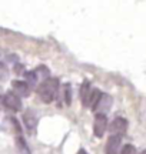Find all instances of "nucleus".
<instances>
[{"label": "nucleus", "mask_w": 146, "mask_h": 154, "mask_svg": "<svg viewBox=\"0 0 146 154\" xmlns=\"http://www.w3.org/2000/svg\"><path fill=\"white\" fill-rule=\"evenodd\" d=\"M7 76H9V69H7L3 63H0V80H2V82L7 80Z\"/></svg>", "instance_id": "13"}, {"label": "nucleus", "mask_w": 146, "mask_h": 154, "mask_svg": "<svg viewBox=\"0 0 146 154\" xmlns=\"http://www.w3.org/2000/svg\"><path fill=\"white\" fill-rule=\"evenodd\" d=\"M78 154H87V151H86L84 149H80V150L78 151Z\"/></svg>", "instance_id": "15"}, {"label": "nucleus", "mask_w": 146, "mask_h": 154, "mask_svg": "<svg viewBox=\"0 0 146 154\" xmlns=\"http://www.w3.org/2000/svg\"><path fill=\"white\" fill-rule=\"evenodd\" d=\"M57 90H59V80L55 79V77H47L46 80L39 84V87H37V94H39L40 100L46 103V104H49L52 103L55 97H56L57 94Z\"/></svg>", "instance_id": "1"}, {"label": "nucleus", "mask_w": 146, "mask_h": 154, "mask_svg": "<svg viewBox=\"0 0 146 154\" xmlns=\"http://www.w3.org/2000/svg\"><path fill=\"white\" fill-rule=\"evenodd\" d=\"M120 149H122V137L110 134L105 146V154H118Z\"/></svg>", "instance_id": "5"}, {"label": "nucleus", "mask_w": 146, "mask_h": 154, "mask_svg": "<svg viewBox=\"0 0 146 154\" xmlns=\"http://www.w3.org/2000/svg\"><path fill=\"white\" fill-rule=\"evenodd\" d=\"M2 103L7 110L10 111H20L22 110V101H20V97L16 96L13 91H9L3 96L2 99Z\"/></svg>", "instance_id": "3"}, {"label": "nucleus", "mask_w": 146, "mask_h": 154, "mask_svg": "<svg viewBox=\"0 0 146 154\" xmlns=\"http://www.w3.org/2000/svg\"><path fill=\"white\" fill-rule=\"evenodd\" d=\"M11 86H13V93L16 94V96H22V97H27L29 94H30V86H29L26 82H22V80H14V82L11 83Z\"/></svg>", "instance_id": "7"}, {"label": "nucleus", "mask_w": 146, "mask_h": 154, "mask_svg": "<svg viewBox=\"0 0 146 154\" xmlns=\"http://www.w3.org/2000/svg\"><path fill=\"white\" fill-rule=\"evenodd\" d=\"M37 79H39V77H37V74H36L34 72H27V73H26V83H27L30 87L36 84Z\"/></svg>", "instance_id": "11"}, {"label": "nucleus", "mask_w": 146, "mask_h": 154, "mask_svg": "<svg viewBox=\"0 0 146 154\" xmlns=\"http://www.w3.org/2000/svg\"><path fill=\"white\" fill-rule=\"evenodd\" d=\"M112 103H113V100H112V97H110L109 94L102 93V96L99 97V100L96 101V104L93 106V109H92V110L95 111L96 116H105L107 111L110 110Z\"/></svg>", "instance_id": "2"}, {"label": "nucleus", "mask_w": 146, "mask_h": 154, "mask_svg": "<svg viewBox=\"0 0 146 154\" xmlns=\"http://www.w3.org/2000/svg\"><path fill=\"white\" fill-rule=\"evenodd\" d=\"M90 90H92V88H90V84L87 82H84L83 84H82V87H80V99H82V101H83L84 106H86V103H87Z\"/></svg>", "instance_id": "10"}, {"label": "nucleus", "mask_w": 146, "mask_h": 154, "mask_svg": "<svg viewBox=\"0 0 146 154\" xmlns=\"http://www.w3.org/2000/svg\"><path fill=\"white\" fill-rule=\"evenodd\" d=\"M100 96H102V93L97 88H92V90H90V94H89V99H87V103H86V107L93 109V106L96 104V101L99 100Z\"/></svg>", "instance_id": "9"}, {"label": "nucleus", "mask_w": 146, "mask_h": 154, "mask_svg": "<svg viewBox=\"0 0 146 154\" xmlns=\"http://www.w3.org/2000/svg\"><path fill=\"white\" fill-rule=\"evenodd\" d=\"M141 154H146V150H143V151H142V153Z\"/></svg>", "instance_id": "16"}, {"label": "nucleus", "mask_w": 146, "mask_h": 154, "mask_svg": "<svg viewBox=\"0 0 146 154\" xmlns=\"http://www.w3.org/2000/svg\"><path fill=\"white\" fill-rule=\"evenodd\" d=\"M23 121H24L29 131H32V130H34V127L37 124V116H36L34 111L27 110L26 113H23Z\"/></svg>", "instance_id": "8"}, {"label": "nucleus", "mask_w": 146, "mask_h": 154, "mask_svg": "<svg viewBox=\"0 0 146 154\" xmlns=\"http://www.w3.org/2000/svg\"><path fill=\"white\" fill-rule=\"evenodd\" d=\"M126 130H128V121L125 120L123 117H116L109 126V131L112 136H120L122 137L126 133Z\"/></svg>", "instance_id": "4"}, {"label": "nucleus", "mask_w": 146, "mask_h": 154, "mask_svg": "<svg viewBox=\"0 0 146 154\" xmlns=\"http://www.w3.org/2000/svg\"><path fill=\"white\" fill-rule=\"evenodd\" d=\"M65 97H66V103H70V90H69V86H66V90H65Z\"/></svg>", "instance_id": "14"}, {"label": "nucleus", "mask_w": 146, "mask_h": 154, "mask_svg": "<svg viewBox=\"0 0 146 154\" xmlns=\"http://www.w3.org/2000/svg\"><path fill=\"white\" fill-rule=\"evenodd\" d=\"M120 154H136V149L132 144H125L120 149Z\"/></svg>", "instance_id": "12"}, {"label": "nucleus", "mask_w": 146, "mask_h": 154, "mask_svg": "<svg viewBox=\"0 0 146 154\" xmlns=\"http://www.w3.org/2000/svg\"><path fill=\"white\" fill-rule=\"evenodd\" d=\"M107 130V119L106 116H96L93 123V133L96 137H102Z\"/></svg>", "instance_id": "6"}]
</instances>
